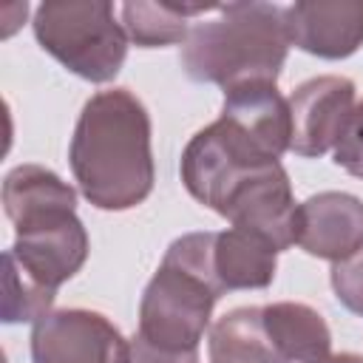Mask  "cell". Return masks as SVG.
I'll return each instance as SVG.
<instances>
[{"label": "cell", "mask_w": 363, "mask_h": 363, "mask_svg": "<svg viewBox=\"0 0 363 363\" xmlns=\"http://www.w3.org/2000/svg\"><path fill=\"white\" fill-rule=\"evenodd\" d=\"M71 173L79 193L96 207L122 213L142 204L156 182L150 150V113L128 88L96 91L77 119Z\"/></svg>", "instance_id": "1"}, {"label": "cell", "mask_w": 363, "mask_h": 363, "mask_svg": "<svg viewBox=\"0 0 363 363\" xmlns=\"http://www.w3.org/2000/svg\"><path fill=\"white\" fill-rule=\"evenodd\" d=\"M289 54L284 9L275 3H227L218 17L190 26L182 43V68L196 82L224 91L244 82H278Z\"/></svg>", "instance_id": "2"}, {"label": "cell", "mask_w": 363, "mask_h": 363, "mask_svg": "<svg viewBox=\"0 0 363 363\" xmlns=\"http://www.w3.org/2000/svg\"><path fill=\"white\" fill-rule=\"evenodd\" d=\"M216 233L176 238L139 301V329L147 343L167 352H199L213 306L224 286L213 269Z\"/></svg>", "instance_id": "3"}, {"label": "cell", "mask_w": 363, "mask_h": 363, "mask_svg": "<svg viewBox=\"0 0 363 363\" xmlns=\"http://www.w3.org/2000/svg\"><path fill=\"white\" fill-rule=\"evenodd\" d=\"M31 26L40 48L88 82H111L125 65L130 40L105 0L40 3Z\"/></svg>", "instance_id": "4"}, {"label": "cell", "mask_w": 363, "mask_h": 363, "mask_svg": "<svg viewBox=\"0 0 363 363\" xmlns=\"http://www.w3.org/2000/svg\"><path fill=\"white\" fill-rule=\"evenodd\" d=\"M281 159L261 150L244 130H238L233 122L218 116L207 128H201L182 153V182L187 193L210 207L213 213L221 210L227 196L252 173L275 164Z\"/></svg>", "instance_id": "5"}, {"label": "cell", "mask_w": 363, "mask_h": 363, "mask_svg": "<svg viewBox=\"0 0 363 363\" xmlns=\"http://www.w3.org/2000/svg\"><path fill=\"white\" fill-rule=\"evenodd\" d=\"M34 363H128L130 340L91 309H51L31 329Z\"/></svg>", "instance_id": "6"}, {"label": "cell", "mask_w": 363, "mask_h": 363, "mask_svg": "<svg viewBox=\"0 0 363 363\" xmlns=\"http://www.w3.org/2000/svg\"><path fill=\"white\" fill-rule=\"evenodd\" d=\"M221 218L269 241L278 252L298 241V201L281 162L244 179L221 204Z\"/></svg>", "instance_id": "7"}, {"label": "cell", "mask_w": 363, "mask_h": 363, "mask_svg": "<svg viewBox=\"0 0 363 363\" xmlns=\"http://www.w3.org/2000/svg\"><path fill=\"white\" fill-rule=\"evenodd\" d=\"M354 82L349 77L323 74L301 82L289 96L292 142L289 150L303 159H318L340 142L354 111Z\"/></svg>", "instance_id": "8"}, {"label": "cell", "mask_w": 363, "mask_h": 363, "mask_svg": "<svg viewBox=\"0 0 363 363\" xmlns=\"http://www.w3.org/2000/svg\"><path fill=\"white\" fill-rule=\"evenodd\" d=\"M6 252L31 281L57 292L82 269L88 258V233L77 213H71L60 221L14 233V244Z\"/></svg>", "instance_id": "9"}, {"label": "cell", "mask_w": 363, "mask_h": 363, "mask_svg": "<svg viewBox=\"0 0 363 363\" xmlns=\"http://www.w3.org/2000/svg\"><path fill=\"white\" fill-rule=\"evenodd\" d=\"M289 45L320 57L346 60L363 45V3L298 0L284 9Z\"/></svg>", "instance_id": "10"}, {"label": "cell", "mask_w": 363, "mask_h": 363, "mask_svg": "<svg viewBox=\"0 0 363 363\" xmlns=\"http://www.w3.org/2000/svg\"><path fill=\"white\" fill-rule=\"evenodd\" d=\"M323 261H346L363 250V201L352 193L323 190L298 204V241Z\"/></svg>", "instance_id": "11"}, {"label": "cell", "mask_w": 363, "mask_h": 363, "mask_svg": "<svg viewBox=\"0 0 363 363\" xmlns=\"http://www.w3.org/2000/svg\"><path fill=\"white\" fill-rule=\"evenodd\" d=\"M221 116L244 130L261 150L281 159L292 142V113L289 99L275 82L258 79L224 91Z\"/></svg>", "instance_id": "12"}, {"label": "cell", "mask_w": 363, "mask_h": 363, "mask_svg": "<svg viewBox=\"0 0 363 363\" xmlns=\"http://www.w3.org/2000/svg\"><path fill=\"white\" fill-rule=\"evenodd\" d=\"M3 210L23 233L77 213V190L43 164H17L3 179Z\"/></svg>", "instance_id": "13"}, {"label": "cell", "mask_w": 363, "mask_h": 363, "mask_svg": "<svg viewBox=\"0 0 363 363\" xmlns=\"http://www.w3.org/2000/svg\"><path fill=\"white\" fill-rule=\"evenodd\" d=\"M213 269L224 292L233 289H264L272 284L278 269V250L261 235L230 227L216 233Z\"/></svg>", "instance_id": "14"}, {"label": "cell", "mask_w": 363, "mask_h": 363, "mask_svg": "<svg viewBox=\"0 0 363 363\" xmlns=\"http://www.w3.org/2000/svg\"><path fill=\"white\" fill-rule=\"evenodd\" d=\"M207 354L210 363H286L264 326V306L224 312L210 326Z\"/></svg>", "instance_id": "15"}, {"label": "cell", "mask_w": 363, "mask_h": 363, "mask_svg": "<svg viewBox=\"0 0 363 363\" xmlns=\"http://www.w3.org/2000/svg\"><path fill=\"white\" fill-rule=\"evenodd\" d=\"M264 326L286 363H312L332 354V332L323 315L306 303H295V301L267 303Z\"/></svg>", "instance_id": "16"}, {"label": "cell", "mask_w": 363, "mask_h": 363, "mask_svg": "<svg viewBox=\"0 0 363 363\" xmlns=\"http://www.w3.org/2000/svg\"><path fill=\"white\" fill-rule=\"evenodd\" d=\"M218 11V6L201 3H125L122 6V26L128 40L139 48H162L184 43L190 34V17Z\"/></svg>", "instance_id": "17"}, {"label": "cell", "mask_w": 363, "mask_h": 363, "mask_svg": "<svg viewBox=\"0 0 363 363\" xmlns=\"http://www.w3.org/2000/svg\"><path fill=\"white\" fill-rule=\"evenodd\" d=\"M51 289L31 281L17 261L3 252V320L6 323H37L43 315L51 312L54 303Z\"/></svg>", "instance_id": "18"}, {"label": "cell", "mask_w": 363, "mask_h": 363, "mask_svg": "<svg viewBox=\"0 0 363 363\" xmlns=\"http://www.w3.org/2000/svg\"><path fill=\"white\" fill-rule=\"evenodd\" d=\"M332 289H335V298L354 315L363 318V250L346 261H337L332 264Z\"/></svg>", "instance_id": "19"}, {"label": "cell", "mask_w": 363, "mask_h": 363, "mask_svg": "<svg viewBox=\"0 0 363 363\" xmlns=\"http://www.w3.org/2000/svg\"><path fill=\"white\" fill-rule=\"evenodd\" d=\"M335 164L363 179V99L354 105L340 142L335 145Z\"/></svg>", "instance_id": "20"}, {"label": "cell", "mask_w": 363, "mask_h": 363, "mask_svg": "<svg viewBox=\"0 0 363 363\" xmlns=\"http://www.w3.org/2000/svg\"><path fill=\"white\" fill-rule=\"evenodd\" d=\"M128 363H199V352H167L147 343L142 335H133Z\"/></svg>", "instance_id": "21"}, {"label": "cell", "mask_w": 363, "mask_h": 363, "mask_svg": "<svg viewBox=\"0 0 363 363\" xmlns=\"http://www.w3.org/2000/svg\"><path fill=\"white\" fill-rule=\"evenodd\" d=\"M312 363H363L360 354H352V352H343V354H326L320 360H312Z\"/></svg>", "instance_id": "22"}]
</instances>
